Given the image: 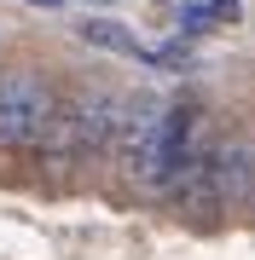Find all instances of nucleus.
I'll return each mask as SVG.
<instances>
[{
	"label": "nucleus",
	"mask_w": 255,
	"mask_h": 260,
	"mask_svg": "<svg viewBox=\"0 0 255 260\" xmlns=\"http://www.w3.org/2000/svg\"><path fill=\"white\" fill-rule=\"evenodd\" d=\"M151 64H162V70H180V75H186V70H191V35H174L162 52H151Z\"/></svg>",
	"instance_id": "nucleus-6"
},
{
	"label": "nucleus",
	"mask_w": 255,
	"mask_h": 260,
	"mask_svg": "<svg viewBox=\"0 0 255 260\" xmlns=\"http://www.w3.org/2000/svg\"><path fill=\"white\" fill-rule=\"evenodd\" d=\"M215 197L220 208H255V139L244 127H215Z\"/></svg>",
	"instance_id": "nucleus-4"
},
{
	"label": "nucleus",
	"mask_w": 255,
	"mask_h": 260,
	"mask_svg": "<svg viewBox=\"0 0 255 260\" xmlns=\"http://www.w3.org/2000/svg\"><path fill=\"white\" fill-rule=\"evenodd\" d=\"M162 133H168V99L151 93V87H128L116 145H110V162H104L116 185H128V191L162 185Z\"/></svg>",
	"instance_id": "nucleus-1"
},
{
	"label": "nucleus",
	"mask_w": 255,
	"mask_h": 260,
	"mask_svg": "<svg viewBox=\"0 0 255 260\" xmlns=\"http://www.w3.org/2000/svg\"><path fill=\"white\" fill-rule=\"evenodd\" d=\"M76 35L87 41L93 52H110V58H139V64H151V52L139 47V35L122 23V18H81Z\"/></svg>",
	"instance_id": "nucleus-5"
},
{
	"label": "nucleus",
	"mask_w": 255,
	"mask_h": 260,
	"mask_svg": "<svg viewBox=\"0 0 255 260\" xmlns=\"http://www.w3.org/2000/svg\"><path fill=\"white\" fill-rule=\"evenodd\" d=\"M209 6H215L220 23H238V6H244V0H209Z\"/></svg>",
	"instance_id": "nucleus-8"
},
{
	"label": "nucleus",
	"mask_w": 255,
	"mask_h": 260,
	"mask_svg": "<svg viewBox=\"0 0 255 260\" xmlns=\"http://www.w3.org/2000/svg\"><path fill=\"white\" fill-rule=\"evenodd\" d=\"M23 6H47V12H58V6H110V0H23Z\"/></svg>",
	"instance_id": "nucleus-7"
},
{
	"label": "nucleus",
	"mask_w": 255,
	"mask_h": 260,
	"mask_svg": "<svg viewBox=\"0 0 255 260\" xmlns=\"http://www.w3.org/2000/svg\"><path fill=\"white\" fill-rule=\"evenodd\" d=\"M58 99H64V87L41 64H29V58L0 64V156L6 162L12 156H35L41 133L58 116Z\"/></svg>",
	"instance_id": "nucleus-2"
},
{
	"label": "nucleus",
	"mask_w": 255,
	"mask_h": 260,
	"mask_svg": "<svg viewBox=\"0 0 255 260\" xmlns=\"http://www.w3.org/2000/svg\"><path fill=\"white\" fill-rule=\"evenodd\" d=\"M122 93H128V87L104 81V75H81V81L64 87V110H70V121H76V145H81V162L87 168L110 162L116 121H122Z\"/></svg>",
	"instance_id": "nucleus-3"
}]
</instances>
